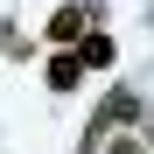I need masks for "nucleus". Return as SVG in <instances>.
Wrapping results in <instances>:
<instances>
[{"mask_svg":"<svg viewBox=\"0 0 154 154\" xmlns=\"http://www.w3.org/2000/svg\"><path fill=\"white\" fill-rule=\"evenodd\" d=\"M77 63H84V70H105L112 63V42L105 35H84V42H77Z\"/></svg>","mask_w":154,"mask_h":154,"instance_id":"nucleus-3","label":"nucleus"},{"mask_svg":"<svg viewBox=\"0 0 154 154\" xmlns=\"http://www.w3.org/2000/svg\"><path fill=\"white\" fill-rule=\"evenodd\" d=\"M105 154H147V147H133V133H126V140H112Z\"/></svg>","mask_w":154,"mask_h":154,"instance_id":"nucleus-5","label":"nucleus"},{"mask_svg":"<svg viewBox=\"0 0 154 154\" xmlns=\"http://www.w3.org/2000/svg\"><path fill=\"white\" fill-rule=\"evenodd\" d=\"M91 35V7H56V14H49V42H84Z\"/></svg>","mask_w":154,"mask_h":154,"instance_id":"nucleus-1","label":"nucleus"},{"mask_svg":"<svg viewBox=\"0 0 154 154\" xmlns=\"http://www.w3.org/2000/svg\"><path fill=\"white\" fill-rule=\"evenodd\" d=\"M77 77H84V63H77V56H56V63H49V91H77Z\"/></svg>","mask_w":154,"mask_h":154,"instance_id":"nucleus-4","label":"nucleus"},{"mask_svg":"<svg viewBox=\"0 0 154 154\" xmlns=\"http://www.w3.org/2000/svg\"><path fill=\"white\" fill-rule=\"evenodd\" d=\"M133 112H140V105H133V91H112L105 105H98V119H91V147L105 140V126H119V119H133Z\"/></svg>","mask_w":154,"mask_h":154,"instance_id":"nucleus-2","label":"nucleus"}]
</instances>
